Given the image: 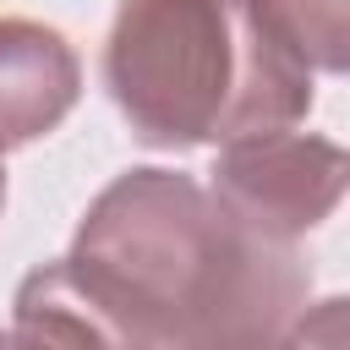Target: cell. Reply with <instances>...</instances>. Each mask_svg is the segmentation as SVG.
Segmentation results:
<instances>
[{"instance_id": "obj_1", "label": "cell", "mask_w": 350, "mask_h": 350, "mask_svg": "<svg viewBox=\"0 0 350 350\" xmlns=\"http://www.w3.org/2000/svg\"><path fill=\"white\" fill-rule=\"evenodd\" d=\"M66 268L104 345L142 350L279 345L312 290L295 241L252 230L180 170L115 175L82 213Z\"/></svg>"}, {"instance_id": "obj_2", "label": "cell", "mask_w": 350, "mask_h": 350, "mask_svg": "<svg viewBox=\"0 0 350 350\" xmlns=\"http://www.w3.org/2000/svg\"><path fill=\"white\" fill-rule=\"evenodd\" d=\"M104 82L148 148H224L312 109V66L262 0H120Z\"/></svg>"}, {"instance_id": "obj_3", "label": "cell", "mask_w": 350, "mask_h": 350, "mask_svg": "<svg viewBox=\"0 0 350 350\" xmlns=\"http://www.w3.org/2000/svg\"><path fill=\"white\" fill-rule=\"evenodd\" d=\"M350 180V159L339 142L328 137H306V131H252L224 142V153L208 170V191L246 219L252 230L273 235V241H295L306 230H317Z\"/></svg>"}, {"instance_id": "obj_4", "label": "cell", "mask_w": 350, "mask_h": 350, "mask_svg": "<svg viewBox=\"0 0 350 350\" xmlns=\"http://www.w3.org/2000/svg\"><path fill=\"white\" fill-rule=\"evenodd\" d=\"M77 93V49L33 16H0V153L55 131Z\"/></svg>"}, {"instance_id": "obj_5", "label": "cell", "mask_w": 350, "mask_h": 350, "mask_svg": "<svg viewBox=\"0 0 350 350\" xmlns=\"http://www.w3.org/2000/svg\"><path fill=\"white\" fill-rule=\"evenodd\" d=\"M11 339H33V345H104V328L82 295V284L71 279L66 257L33 268L16 290V323Z\"/></svg>"}, {"instance_id": "obj_6", "label": "cell", "mask_w": 350, "mask_h": 350, "mask_svg": "<svg viewBox=\"0 0 350 350\" xmlns=\"http://www.w3.org/2000/svg\"><path fill=\"white\" fill-rule=\"evenodd\" d=\"M284 38L301 49L312 71H345L350 49V0H262Z\"/></svg>"}, {"instance_id": "obj_7", "label": "cell", "mask_w": 350, "mask_h": 350, "mask_svg": "<svg viewBox=\"0 0 350 350\" xmlns=\"http://www.w3.org/2000/svg\"><path fill=\"white\" fill-rule=\"evenodd\" d=\"M0 208H5V170H0Z\"/></svg>"}]
</instances>
